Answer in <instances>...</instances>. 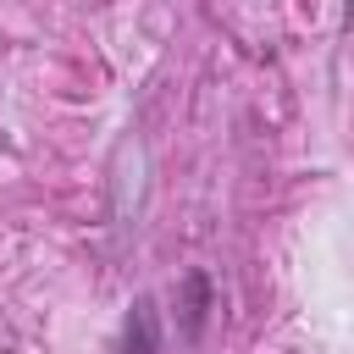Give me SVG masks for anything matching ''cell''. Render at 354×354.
I'll use <instances>...</instances> for the list:
<instances>
[{
    "instance_id": "6da1fadb",
    "label": "cell",
    "mask_w": 354,
    "mask_h": 354,
    "mask_svg": "<svg viewBox=\"0 0 354 354\" xmlns=\"http://www.w3.org/2000/svg\"><path fill=\"white\" fill-rule=\"evenodd\" d=\"M155 348H160V310L149 293H138L122 321V354H155Z\"/></svg>"
},
{
    "instance_id": "7a4b0ae2",
    "label": "cell",
    "mask_w": 354,
    "mask_h": 354,
    "mask_svg": "<svg viewBox=\"0 0 354 354\" xmlns=\"http://www.w3.org/2000/svg\"><path fill=\"white\" fill-rule=\"evenodd\" d=\"M205 315H210V277L205 271H188L183 277V337H199L205 332Z\"/></svg>"
}]
</instances>
